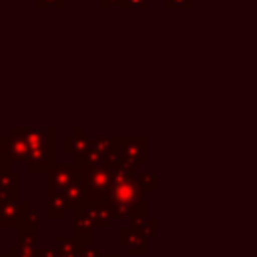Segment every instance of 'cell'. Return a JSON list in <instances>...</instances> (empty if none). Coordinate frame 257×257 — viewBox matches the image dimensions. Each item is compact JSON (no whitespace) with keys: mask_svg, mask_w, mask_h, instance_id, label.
I'll use <instances>...</instances> for the list:
<instances>
[{"mask_svg":"<svg viewBox=\"0 0 257 257\" xmlns=\"http://www.w3.org/2000/svg\"><path fill=\"white\" fill-rule=\"evenodd\" d=\"M66 143H68L66 151H70V153H84L88 149V139L84 137V133H82L80 126L74 128V135H70L66 139Z\"/></svg>","mask_w":257,"mask_h":257,"instance_id":"cell-3","label":"cell"},{"mask_svg":"<svg viewBox=\"0 0 257 257\" xmlns=\"http://www.w3.org/2000/svg\"><path fill=\"white\" fill-rule=\"evenodd\" d=\"M100 4H102V8H108V6H112V4H116V6H122V8H124L126 0H102Z\"/></svg>","mask_w":257,"mask_h":257,"instance_id":"cell-6","label":"cell"},{"mask_svg":"<svg viewBox=\"0 0 257 257\" xmlns=\"http://www.w3.org/2000/svg\"><path fill=\"white\" fill-rule=\"evenodd\" d=\"M167 8H191L193 0H165Z\"/></svg>","mask_w":257,"mask_h":257,"instance_id":"cell-4","label":"cell"},{"mask_svg":"<svg viewBox=\"0 0 257 257\" xmlns=\"http://www.w3.org/2000/svg\"><path fill=\"white\" fill-rule=\"evenodd\" d=\"M40 8H62L64 0H36Z\"/></svg>","mask_w":257,"mask_h":257,"instance_id":"cell-5","label":"cell"},{"mask_svg":"<svg viewBox=\"0 0 257 257\" xmlns=\"http://www.w3.org/2000/svg\"><path fill=\"white\" fill-rule=\"evenodd\" d=\"M114 141V153L122 163H143L147 159V139L145 137H118Z\"/></svg>","mask_w":257,"mask_h":257,"instance_id":"cell-1","label":"cell"},{"mask_svg":"<svg viewBox=\"0 0 257 257\" xmlns=\"http://www.w3.org/2000/svg\"><path fill=\"white\" fill-rule=\"evenodd\" d=\"M135 6H147V0H126L124 8H135Z\"/></svg>","mask_w":257,"mask_h":257,"instance_id":"cell-7","label":"cell"},{"mask_svg":"<svg viewBox=\"0 0 257 257\" xmlns=\"http://www.w3.org/2000/svg\"><path fill=\"white\" fill-rule=\"evenodd\" d=\"M2 149H4V153L8 157H12L16 161H22V159L28 157V149H26L24 141L16 133H10V135L2 137Z\"/></svg>","mask_w":257,"mask_h":257,"instance_id":"cell-2","label":"cell"}]
</instances>
